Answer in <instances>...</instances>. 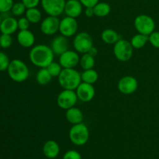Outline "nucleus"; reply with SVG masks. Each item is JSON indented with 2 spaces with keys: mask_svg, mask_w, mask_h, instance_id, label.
Instances as JSON below:
<instances>
[{
  "mask_svg": "<svg viewBox=\"0 0 159 159\" xmlns=\"http://www.w3.org/2000/svg\"><path fill=\"white\" fill-rule=\"evenodd\" d=\"M54 55L51 47L42 44L32 47L29 53L30 62L40 69L47 68L54 61Z\"/></svg>",
  "mask_w": 159,
  "mask_h": 159,
  "instance_id": "1",
  "label": "nucleus"
},
{
  "mask_svg": "<svg viewBox=\"0 0 159 159\" xmlns=\"http://www.w3.org/2000/svg\"><path fill=\"white\" fill-rule=\"evenodd\" d=\"M58 84L64 90H75L82 83L81 73L73 69H63L59 75Z\"/></svg>",
  "mask_w": 159,
  "mask_h": 159,
  "instance_id": "2",
  "label": "nucleus"
},
{
  "mask_svg": "<svg viewBox=\"0 0 159 159\" xmlns=\"http://www.w3.org/2000/svg\"><path fill=\"white\" fill-rule=\"evenodd\" d=\"M8 75L12 80L16 83L26 81L30 76V70L27 65L21 59H13L8 67Z\"/></svg>",
  "mask_w": 159,
  "mask_h": 159,
  "instance_id": "3",
  "label": "nucleus"
},
{
  "mask_svg": "<svg viewBox=\"0 0 159 159\" xmlns=\"http://www.w3.org/2000/svg\"><path fill=\"white\" fill-rule=\"evenodd\" d=\"M69 139L73 144L76 146H83L89 139V130L85 123L72 125L68 132Z\"/></svg>",
  "mask_w": 159,
  "mask_h": 159,
  "instance_id": "4",
  "label": "nucleus"
},
{
  "mask_svg": "<svg viewBox=\"0 0 159 159\" xmlns=\"http://www.w3.org/2000/svg\"><path fill=\"white\" fill-rule=\"evenodd\" d=\"M134 48L130 41L120 38L113 45V55L117 60L120 62H127L132 58Z\"/></svg>",
  "mask_w": 159,
  "mask_h": 159,
  "instance_id": "5",
  "label": "nucleus"
},
{
  "mask_svg": "<svg viewBox=\"0 0 159 159\" xmlns=\"http://www.w3.org/2000/svg\"><path fill=\"white\" fill-rule=\"evenodd\" d=\"M134 27L138 33L149 36L155 30V22L154 19L147 14L138 15L134 20Z\"/></svg>",
  "mask_w": 159,
  "mask_h": 159,
  "instance_id": "6",
  "label": "nucleus"
},
{
  "mask_svg": "<svg viewBox=\"0 0 159 159\" xmlns=\"http://www.w3.org/2000/svg\"><path fill=\"white\" fill-rule=\"evenodd\" d=\"M73 47L78 53H88L90 48L93 47V40L89 33L80 32L75 35L73 39Z\"/></svg>",
  "mask_w": 159,
  "mask_h": 159,
  "instance_id": "7",
  "label": "nucleus"
},
{
  "mask_svg": "<svg viewBox=\"0 0 159 159\" xmlns=\"http://www.w3.org/2000/svg\"><path fill=\"white\" fill-rule=\"evenodd\" d=\"M78 97L75 90H64L58 94L57 98V104L61 108L68 110L75 107L78 101Z\"/></svg>",
  "mask_w": 159,
  "mask_h": 159,
  "instance_id": "8",
  "label": "nucleus"
},
{
  "mask_svg": "<svg viewBox=\"0 0 159 159\" xmlns=\"http://www.w3.org/2000/svg\"><path fill=\"white\" fill-rule=\"evenodd\" d=\"M43 11L48 16L59 17L65 11V0H41L40 2Z\"/></svg>",
  "mask_w": 159,
  "mask_h": 159,
  "instance_id": "9",
  "label": "nucleus"
},
{
  "mask_svg": "<svg viewBox=\"0 0 159 159\" xmlns=\"http://www.w3.org/2000/svg\"><path fill=\"white\" fill-rule=\"evenodd\" d=\"M78 27H79V25H78V21L75 18L66 17L60 20L59 32L65 37H70L75 35L78 31Z\"/></svg>",
  "mask_w": 159,
  "mask_h": 159,
  "instance_id": "10",
  "label": "nucleus"
},
{
  "mask_svg": "<svg viewBox=\"0 0 159 159\" xmlns=\"http://www.w3.org/2000/svg\"><path fill=\"white\" fill-rule=\"evenodd\" d=\"M80 62L79 53L74 50H69L59 56V63L63 69H73Z\"/></svg>",
  "mask_w": 159,
  "mask_h": 159,
  "instance_id": "11",
  "label": "nucleus"
},
{
  "mask_svg": "<svg viewBox=\"0 0 159 159\" xmlns=\"http://www.w3.org/2000/svg\"><path fill=\"white\" fill-rule=\"evenodd\" d=\"M138 87V80L132 76H125L121 78L117 84V88L121 94H132Z\"/></svg>",
  "mask_w": 159,
  "mask_h": 159,
  "instance_id": "12",
  "label": "nucleus"
},
{
  "mask_svg": "<svg viewBox=\"0 0 159 159\" xmlns=\"http://www.w3.org/2000/svg\"><path fill=\"white\" fill-rule=\"evenodd\" d=\"M60 20L57 17L48 16L40 23V31L45 35H53L59 31Z\"/></svg>",
  "mask_w": 159,
  "mask_h": 159,
  "instance_id": "13",
  "label": "nucleus"
},
{
  "mask_svg": "<svg viewBox=\"0 0 159 159\" xmlns=\"http://www.w3.org/2000/svg\"><path fill=\"white\" fill-rule=\"evenodd\" d=\"M78 99L80 100L82 102H89L94 98L96 94L93 84H87V83L82 82L79 85V87L75 90Z\"/></svg>",
  "mask_w": 159,
  "mask_h": 159,
  "instance_id": "14",
  "label": "nucleus"
},
{
  "mask_svg": "<svg viewBox=\"0 0 159 159\" xmlns=\"http://www.w3.org/2000/svg\"><path fill=\"white\" fill-rule=\"evenodd\" d=\"M51 48L55 55L60 56L68 50V37L63 35H58L54 37L51 44Z\"/></svg>",
  "mask_w": 159,
  "mask_h": 159,
  "instance_id": "15",
  "label": "nucleus"
},
{
  "mask_svg": "<svg viewBox=\"0 0 159 159\" xmlns=\"http://www.w3.org/2000/svg\"><path fill=\"white\" fill-rule=\"evenodd\" d=\"M83 11V6L79 0H68L65 6V12L67 17L77 18L82 14Z\"/></svg>",
  "mask_w": 159,
  "mask_h": 159,
  "instance_id": "16",
  "label": "nucleus"
},
{
  "mask_svg": "<svg viewBox=\"0 0 159 159\" xmlns=\"http://www.w3.org/2000/svg\"><path fill=\"white\" fill-rule=\"evenodd\" d=\"M17 41L23 48H32L35 43V35L30 30L20 31L17 34Z\"/></svg>",
  "mask_w": 159,
  "mask_h": 159,
  "instance_id": "17",
  "label": "nucleus"
},
{
  "mask_svg": "<svg viewBox=\"0 0 159 159\" xmlns=\"http://www.w3.org/2000/svg\"><path fill=\"white\" fill-rule=\"evenodd\" d=\"M18 30V20L12 17H8L2 18L0 31L2 34H12Z\"/></svg>",
  "mask_w": 159,
  "mask_h": 159,
  "instance_id": "18",
  "label": "nucleus"
},
{
  "mask_svg": "<svg viewBox=\"0 0 159 159\" xmlns=\"http://www.w3.org/2000/svg\"><path fill=\"white\" fill-rule=\"evenodd\" d=\"M43 153L46 157L49 159H54L58 156L60 153L59 144L54 140H47L43 145Z\"/></svg>",
  "mask_w": 159,
  "mask_h": 159,
  "instance_id": "19",
  "label": "nucleus"
},
{
  "mask_svg": "<svg viewBox=\"0 0 159 159\" xmlns=\"http://www.w3.org/2000/svg\"><path fill=\"white\" fill-rule=\"evenodd\" d=\"M65 118L71 125L79 124L82 123L84 118L83 112L77 107H72L65 112Z\"/></svg>",
  "mask_w": 159,
  "mask_h": 159,
  "instance_id": "20",
  "label": "nucleus"
},
{
  "mask_svg": "<svg viewBox=\"0 0 159 159\" xmlns=\"http://www.w3.org/2000/svg\"><path fill=\"white\" fill-rule=\"evenodd\" d=\"M101 39L107 45H114L120 39V36L114 30L107 28L101 33Z\"/></svg>",
  "mask_w": 159,
  "mask_h": 159,
  "instance_id": "21",
  "label": "nucleus"
},
{
  "mask_svg": "<svg viewBox=\"0 0 159 159\" xmlns=\"http://www.w3.org/2000/svg\"><path fill=\"white\" fill-rule=\"evenodd\" d=\"M81 78H82V82L94 84L99 79V74L94 69L85 70L81 73Z\"/></svg>",
  "mask_w": 159,
  "mask_h": 159,
  "instance_id": "22",
  "label": "nucleus"
},
{
  "mask_svg": "<svg viewBox=\"0 0 159 159\" xmlns=\"http://www.w3.org/2000/svg\"><path fill=\"white\" fill-rule=\"evenodd\" d=\"M148 42V36L139 34V33L134 35L130 40V44L134 49V48L135 49H141L143 47L145 46Z\"/></svg>",
  "mask_w": 159,
  "mask_h": 159,
  "instance_id": "23",
  "label": "nucleus"
},
{
  "mask_svg": "<svg viewBox=\"0 0 159 159\" xmlns=\"http://www.w3.org/2000/svg\"><path fill=\"white\" fill-rule=\"evenodd\" d=\"M51 80H52V76L50 74L47 68H40L36 75V80L39 85H47L51 82Z\"/></svg>",
  "mask_w": 159,
  "mask_h": 159,
  "instance_id": "24",
  "label": "nucleus"
},
{
  "mask_svg": "<svg viewBox=\"0 0 159 159\" xmlns=\"http://www.w3.org/2000/svg\"><path fill=\"white\" fill-rule=\"evenodd\" d=\"M94 9V13L96 17H105L110 14L111 11V7L110 4L107 2H98L96 6L93 7Z\"/></svg>",
  "mask_w": 159,
  "mask_h": 159,
  "instance_id": "25",
  "label": "nucleus"
},
{
  "mask_svg": "<svg viewBox=\"0 0 159 159\" xmlns=\"http://www.w3.org/2000/svg\"><path fill=\"white\" fill-rule=\"evenodd\" d=\"M25 17L28 19L30 23L35 24V23H38L40 22L42 19V13L40 11V9L36 8H30V9H27L25 13Z\"/></svg>",
  "mask_w": 159,
  "mask_h": 159,
  "instance_id": "26",
  "label": "nucleus"
},
{
  "mask_svg": "<svg viewBox=\"0 0 159 159\" xmlns=\"http://www.w3.org/2000/svg\"><path fill=\"white\" fill-rule=\"evenodd\" d=\"M95 64H96L95 57H93V55H91L89 53L82 54V55L80 57L79 65L83 69V70L93 69V67L95 66Z\"/></svg>",
  "mask_w": 159,
  "mask_h": 159,
  "instance_id": "27",
  "label": "nucleus"
},
{
  "mask_svg": "<svg viewBox=\"0 0 159 159\" xmlns=\"http://www.w3.org/2000/svg\"><path fill=\"white\" fill-rule=\"evenodd\" d=\"M47 70H48L50 74L51 75L52 77H58L59 75L61 73L63 68L61 67V65H60L59 62H56L54 61H53L48 67H47Z\"/></svg>",
  "mask_w": 159,
  "mask_h": 159,
  "instance_id": "28",
  "label": "nucleus"
},
{
  "mask_svg": "<svg viewBox=\"0 0 159 159\" xmlns=\"http://www.w3.org/2000/svg\"><path fill=\"white\" fill-rule=\"evenodd\" d=\"M26 9H27L22 2H18L13 4L12 9H11V12L15 17H21L22 15L26 13Z\"/></svg>",
  "mask_w": 159,
  "mask_h": 159,
  "instance_id": "29",
  "label": "nucleus"
},
{
  "mask_svg": "<svg viewBox=\"0 0 159 159\" xmlns=\"http://www.w3.org/2000/svg\"><path fill=\"white\" fill-rule=\"evenodd\" d=\"M13 4V0H0V14L11 11Z\"/></svg>",
  "mask_w": 159,
  "mask_h": 159,
  "instance_id": "30",
  "label": "nucleus"
},
{
  "mask_svg": "<svg viewBox=\"0 0 159 159\" xmlns=\"http://www.w3.org/2000/svg\"><path fill=\"white\" fill-rule=\"evenodd\" d=\"M12 37L10 34H2L0 35V45L2 48H8L12 45Z\"/></svg>",
  "mask_w": 159,
  "mask_h": 159,
  "instance_id": "31",
  "label": "nucleus"
},
{
  "mask_svg": "<svg viewBox=\"0 0 159 159\" xmlns=\"http://www.w3.org/2000/svg\"><path fill=\"white\" fill-rule=\"evenodd\" d=\"M11 61L6 53L0 51V71H5L8 70Z\"/></svg>",
  "mask_w": 159,
  "mask_h": 159,
  "instance_id": "32",
  "label": "nucleus"
},
{
  "mask_svg": "<svg viewBox=\"0 0 159 159\" xmlns=\"http://www.w3.org/2000/svg\"><path fill=\"white\" fill-rule=\"evenodd\" d=\"M148 42L155 48L159 49V31H154L148 36Z\"/></svg>",
  "mask_w": 159,
  "mask_h": 159,
  "instance_id": "33",
  "label": "nucleus"
},
{
  "mask_svg": "<svg viewBox=\"0 0 159 159\" xmlns=\"http://www.w3.org/2000/svg\"><path fill=\"white\" fill-rule=\"evenodd\" d=\"M63 159H82V155L75 150H69L65 153Z\"/></svg>",
  "mask_w": 159,
  "mask_h": 159,
  "instance_id": "34",
  "label": "nucleus"
},
{
  "mask_svg": "<svg viewBox=\"0 0 159 159\" xmlns=\"http://www.w3.org/2000/svg\"><path fill=\"white\" fill-rule=\"evenodd\" d=\"M30 25V23L26 17H20L18 20V29H20V31L29 30Z\"/></svg>",
  "mask_w": 159,
  "mask_h": 159,
  "instance_id": "35",
  "label": "nucleus"
},
{
  "mask_svg": "<svg viewBox=\"0 0 159 159\" xmlns=\"http://www.w3.org/2000/svg\"><path fill=\"white\" fill-rule=\"evenodd\" d=\"M22 2L25 5L26 9H30V8H36L41 0H21Z\"/></svg>",
  "mask_w": 159,
  "mask_h": 159,
  "instance_id": "36",
  "label": "nucleus"
},
{
  "mask_svg": "<svg viewBox=\"0 0 159 159\" xmlns=\"http://www.w3.org/2000/svg\"><path fill=\"white\" fill-rule=\"evenodd\" d=\"M79 1L82 3V6H85V8L94 7L99 2V0H79Z\"/></svg>",
  "mask_w": 159,
  "mask_h": 159,
  "instance_id": "37",
  "label": "nucleus"
},
{
  "mask_svg": "<svg viewBox=\"0 0 159 159\" xmlns=\"http://www.w3.org/2000/svg\"><path fill=\"white\" fill-rule=\"evenodd\" d=\"M85 15L89 18H91L93 16H95L94 9L93 7H87L85 9Z\"/></svg>",
  "mask_w": 159,
  "mask_h": 159,
  "instance_id": "38",
  "label": "nucleus"
},
{
  "mask_svg": "<svg viewBox=\"0 0 159 159\" xmlns=\"http://www.w3.org/2000/svg\"><path fill=\"white\" fill-rule=\"evenodd\" d=\"M88 53L91 55H93V57H95V56H96V55L98 54V49L96 48V47L93 46V48H90V50L89 51Z\"/></svg>",
  "mask_w": 159,
  "mask_h": 159,
  "instance_id": "39",
  "label": "nucleus"
},
{
  "mask_svg": "<svg viewBox=\"0 0 159 159\" xmlns=\"http://www.w3.org/2000/svg\"><path fill=\"white\" fill-rule=\"evenodd\" d=\"M2 17L1 14H0V25H1V23H2Z\"/></svg>",
  "mask_w": 159,
  "mask_h": 159,
  "instance_id": "40",
  "label": "nucleus"
},
{
  "mask_svg": "<svg viewBox=\"0 0 159 159\" xmlns=\"http://www.w3.org/2000/svg\"><path fill=\"white\" fill-rule=\"evenodd\" d=\"M1 48H2V47H1V45H0V49H1Z\"/></svg>",
  "mask_w": 159,
  "mask_h": 159,
  "instance_id": "41",
  "label": "nucleus"
}]
</instances>
